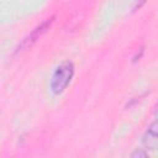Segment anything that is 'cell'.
<instances>
[{"label":"cell","mask_w":158,"mask_h":158,"mask_svg":"<svg viewBox=\"0 0 158 158\" xmlns=\"http://www.w3.org/2000/svg\"><path fill=\"white\" fill-rule=\"evenodd\" d=\"M143 52H144V49H143V47H141V48H139V53L137 52V53L133 56V58H132L133 60H132V62H133V63H136L137 60H139V59H141V57L143 56Z\"/></svg>","instance_id":"6"},{"label":"cell","mask_w":158,"mask_h":158,"mask_svg":"<svg viewBox=\"0 0 158 158\" xmlns=\"http://www.w3.org/2000/svg\"><path fill=\"white\" fill-rule=\"evenodd\" d=\"M75 67L73 62L64 60L58 64L49 79V89L53 95H60L69 86L74 78Z\"/></svg>","instance_id":"1"},{"label":"cell","mask_w":158,"mask_h":158,"mask_svg":"<svg viewBox=\"0 0 158 158\" xmlns=\"http://www.w3.org/2000/svg\"><path fill=\"white\" fill-rule=\"evenodd\" d=\"M154 116H158V102L154 106Z\"/></svg>","instance_id":"7"},{"label":"cell","mask_w":158,"mask_h":158,"mask_svg":"<svg viewBox=\"0 0 158 158\" xmlns=\"http://www.w3.org/2000/svg\"><path fill=\"white\" fill-rule=\"evenodd\" d=\"M141 142L143 148L147 151L158 149V116H154V120L144 131Z\"/></svg>","instance_id":"3"},{"label":"cell","mask_w":158,"mask_h":158,"mask_svg":"<svg viewBox=\"0 0 158 158\" xmlns=\"http://www.w3.org/2000/svg\"><path fill=\"white\" fill-rule=\"evenodd\" d=\"M147 0H133V6H132V11H137L139 10L144 4H146Z\"/></svg>","instance_id":"5"},{"label":"cell","mask_w":158,"mask_h":158,"mask_svg":"<svg viewBox=\"0 0 158 158\" xmlns=\"http://www.w3.org/2000/svg\"><path fill=\"white\" fill-rule=\"evenodd\" d=\"M53 21H54V16H52V17H48V19H46L44 21H42L40 25H37L21 42H20V44L17 46V48H16V51H15V53H20V52H23V51H26V49H28V48H31L48 30H49V27L52 26V23H53Z\"/></svg>","instance_id":"2"},{"label":"cell","mask_w":158,"mask_h":158,"mask_svg":"<svg viewBox=\"0 0 158 158\" xmlns=\"http://www.w3.org/2000/svg\"><path fill=\"white\" fill-rule=\"evenodd\" d=\"M147 156H148V151L144 148H137L131 153V157H147Z\"/></svg>","instance_id":"4"}]
</instances>
